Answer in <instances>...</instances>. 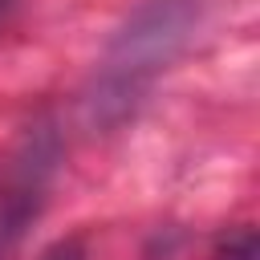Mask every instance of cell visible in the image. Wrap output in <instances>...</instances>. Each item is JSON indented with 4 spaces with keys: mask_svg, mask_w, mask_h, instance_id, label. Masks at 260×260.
<instances>
[{
    "mask_svg": "<svg viewBox=\"0 0 260 260\" xmlns=\"http://www.w3.org/2000/svg\"><path fill=\"white\" fill-rule=\"evenodd\" d=\"M191 24H195V0H146L114 37V45L102 57V69L93 73V85L85 93L89 126L106 130L118 126L126 114H134L150 81L183 49Z\"/></svg>",
    "mask_w": 260,
    "mask_h": 260,
    "instance_id": "cell-1",
    "label": "cell"
},
{
    "mask_svg": "<svg viewBox=\"0 0 260 260\" xmlns=\"http://www.w3.org/2000/svg\"><path fill=\"white\" fill-rule=\"evenodd\" d=\"M53 162H57V134L49 126L28 130L16 142V150L0 162V248L12 244L41 211Z\"/></svg>",
    "mask_w": 260,
    "mask_h": 260,
    "instance_id": "cell-2",
    "label": "cell"
},
{
    "mask_svg": "<svg viewBox=\"0 0 260 260\" xmlns=\"http://www.w3.org/2000/svg\"><path fill=\"white\" fill-rule=\"evenodd\" d=\"M215 260H260V236L256 228H236L232 236L219 240Z\"/></svg>",
    "mask_w": 260,
    "mask_h": 260,
    "instance_id": "cell-3",
    "label": "cell"
},
{
    "mask_svg": "<svg viewBox=\"0 0 260 260\" xmlns=\"http://www.w3.org/2000/svg\"><path fill=\"white\" fill-rule=\"evenodd\" d=\"M41 260H89V256H85V244L77 236H69V240H57Z\"/></svg>",
    "mask_w": 260,
    "mask_h": 260,
    "instance_id": "cell-4",
    "label": "cell"
},
{
    "mask_svg": "<svg viewBox=\"0 0 260 260\" xmlns=\"http://www.w3.org/2000/svg\"><path fill=\"white\" fill-rule=\"evenodd\" d=\"M12 4H16V0H0V24H4V16L12 12Z\"/></svg>",
    "mask_w": 260,
    "mask_h": 260,
    "instance_id": "cell-5",
    "label": "cell"
}]
</instances>
